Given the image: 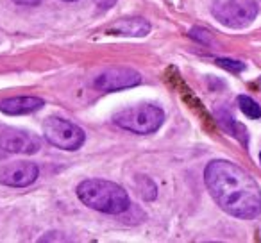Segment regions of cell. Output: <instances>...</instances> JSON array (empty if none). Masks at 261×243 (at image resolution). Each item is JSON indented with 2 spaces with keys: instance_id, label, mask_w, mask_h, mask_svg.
Instances as JSON below:
<instances>
[{
  "instance_id": "17",
  "label": "cell",
  "mask_w": 261,
  "mask_h": 243,
  "mask_svg": "<svg viewBox=\"0 0 261 243\" xmlns=\"http://www.w3.org/2000/svg\"><path fill=\"white\" fill-rule=\"evenodd\" d=\"M13 2L20 6H38V4H41L43 0H13Z\"/></svg>"
},
{
  "instance_id": "9",
  "label": "cell",
  "mask_w": 261,
  "mask_h": 243,
  "mask_svg": "<svg viewBox=\"0 0 261 243\" xmlns=\"http://www.w3.org/2000/svg\"><path fill=\"white\" fill-rule=\"evenodd\" d=\"M45 105V100L40 97H9L0 100V111L4 115L18 116L40 111Z\"/></svg>"
},
{
  "instance_id": "16",
  "label": "cell",
  "mask_w": 261,
  "mask_h": 243,
  "mask_svg": "<svg viewBox=\"0 0 261 243\" xmlns=\"http://www.w3.org/2000/svg\"><path fill=\"white\" fill-rule=\"evenodd\" d=\"M95 4H97L98 8H102V9H109V8H113V6L116 4V0H95Z\"/></svg>"
},
{
  "instance_id": "14",
  "label": "cell",
  "mask_w": 261,
  "mask_h": 243,
  "mask_svg": "<svg viewBox=\"0 0 261 243\" xmlns=\"http://www.w3.org/2000/svg\"><path fill=\"white\" fill-rule=\"evenodd\" d=\"M215 63H217L218 66H222V68H225L227 72H231V73H240V72H243V70H245V63L234 61V59L217 58V59H215Z\"/></svg>"
},
{
  "instance_id": "11",
  "label": "cell",
  "mask_w": 261,
  "mask_h": 243,
  "mask_svg": "<svg viewBox=\"0 0 261 243\" xmlns=\"http://www.w3.org/2000/svg\"><path fill=\"white\" fill-rule=\"evenodd\" d=\"M218 118H220L218 122H220V125L225 129V131L231 132L242 145H245V147L249 145V132H247V129L243 127L242 124H238V122L229 115H222V116H218Z\"/></svg>"
},
{
  "instance_id": "13",
  "label": "cell",
  "mask_w": 261,
  "mask_h": 243,
  "mask_svg": "<svg viewBox=\"0 0 261 243\" xmlns=\"http://www.w3.org/2000/svg\"><path fill=\"white\" fill-rule=\"evenodd\" d=\"M138 188H140V193L145 200H154L158 197V188L149 177H138Z\"/></svg>"
},
{
  "instance_id": "12",
  "label": "cell",
  "mask_w": 261,
  "mask_h": 243,
  "mask_svg": "<svg viewBox=\"0 0 261 243\" xmlns=\"http://www.w3.org/2000/svg\"><path fill=\"white\" fill-rule=\"evenodd\" d=\"M238 105H240V109H242L243 115L249 116V118H252V120L261 118V107L252 97L240 95V97H238Z\"/></svg>"
},
{
  "instance_id": "15",
  "label": "cell",
  "mask_w": 261,
  "mask_h": 243,
  "mask_svg": "<svg viewBox=\"0 0 261 243\" xmlns=\"http://www.w3.org/2000/svg\"><path fill=\"white\" fill-rule=\"evenodd\" d=\"M188 36L192 38V40L202 43V45H210L211 43V34L207 33L206 29H200V27H193V29L190 31Z\"/></svg>"
},
{
  "instance_id": "6",
  "label": "cell",
  "mask_w": 261,
  "mask_h": 243,
  "mask_svg": "<svg viewBox=\"0 0 261 243\" xmlns=\"http://www.w3.org/2000/svg\"><path fill=\"white\" fill-rule=\"evenodd\" d=\"M0 149L9 154L33 156L41 149V140L36 134L23 129L8 127L0 132Z\"/></svg>"
},
{
  "instance_id": "18",
  "label": "cell",
  "mask_w": 261,
  "mask_h": 243,
  "mask_svg": "<svg viewBox=\"0 0 261 243\" xmlns=\"http://www.w3.org/2000/svg\"><path fill=\"white\" fill-rule=\"evenodd\" d=\"M65 2H75V0H65Z\"/></svg>"
},
{
  "instance_id": "10",
  "label": "cell",
  "mask_w": 261,
  "mask_h": 243,
  "mask_svg": "<svg viewBox=\"0 0 261 243\" xmlns=\"http://www.w3.org/2000/svg\"><path fill=\"white\" fill-rule=\"evenodd\" d=\"M106 33L113 34V36L143 38L150 33V23L145 18H122L118 22L111 23L106 29Z\"/></svg>"
},
{
  "instance_id": "7",
  "label": "cell",
  "mask_w": 261,
  "mask_h": 243,
  "mask_svg": "<svg viewBox=\"0 0 261 243\" xmlns=\"http://www.w3.org/2000/svg\"><path fill=\"white\" fill-rule=\"evenodd\" d=\"M140 83H142V75L136 70L116 66V68H109L98 73L93 80V86L98 91H120L138 86Z\"/></svg>"
},
{
  "instance_id": "4",
  "label": "cell",
  "mask_w": 261,
  "mask_h": 243,
  "mask_svg": "<svg viewBox=\"0 0 261 243\" xmlns=\"http://www.w3.org/2000/svg\"><path fill=\"white\" fill-rule=\"evenodd\" d=\"M43 136L50 145L63 150H79L86 142V132L77 124L61 116H48L43 122Z\"/></svg>"
},
{
  "instance_id": "19",
  "label": "cell",
  "mask_w": 261,
  "mask_h": 243,
  "mask_svg": "<svg viewBox=\"0 0 261 243\" xmlns=\"http://www.w3.org/2000/svg\"><path fill=\"white\" fill-rule=\"evenodd\" d=\"M259 163H261V152H259Z\"/></svg>"
},
{
  "instance_id": "5",
  "label": "cell",
  "mask_w": 261,
  "mask_h": 243,
  "mask_svg": "<svg viewBox=\"0 0 261 243\" xmlns=\"http://www.w3.org/2000/svg\"><path fill=\"white\" fill-rule=\"evenodd\" d=\"M213 16L225 27L242 29L257 16L256 0H220L213 8Z\"/></svg>"
},
{
  "instance_id": "1",
  "label": "cell",
  "mask_w": 261,
  "mask_h": 243,
  "mask_svg": "<svg viewBox=\"0 0 261 243\" xmlns=\"http://www.w3.org/2000/svg\"><path fill=\"white\" fill-rule=\"evenodd\" d=\"M204 182L227 214L252 220L261 213V188L256 179L227 159H215L204 170Z\"/></svg>"
},
{
  "instance_id": "2",
  "label": "cell",
  "mask_w": 261,
  "mask_h": 243,
  "mask_svg": "<svg viewBox=\"0 0 261 243\" xmlns=\"http://www.w3.org/2000/svg\"><path fill=\"white\" fill-rule=\"evenodd\" d=\"M77 197L79 200L106 214H122L130 207L129 193L120 184L106 179H86L77 186Z\"/></svg>"
},
{
  "instance_id": "8",
  "label": "cell",
  "mask_w": 261,
  "mask_h": 243,
  "mask_svg": "<svg viewBox=\"0 0 261 243\" xmlns=\"http://www.w3.org/2000/svg\"><path fill=\"white\" fill-rule=\"evenodd\" d=\"M38 175H40V168L36 163L20 161V163L6 165L0 170V182L11 188H27L36 181Z\"/></svg>"
},
{
  "instance_id": "3",
  "label": "cell",
  "mask_w": 261,
  "mask_h": 243,
  "mask_svg": "<svg viewBox=\"0 0 261 243\" xmlns=\"http://www.w3.org/2000/svg\"><path fill=\"white\" fill-rule=\"evenodd\" d=\"M113 122L118 127L135 132V134H152L160 131V127L163 125L165 111L152 104H140L116 113Z\"/></svg>"
}]
</instances>
